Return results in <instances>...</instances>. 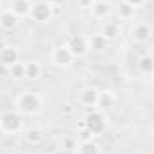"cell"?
<instances>
[{"label":"cell","instance_id":"obj_16","mask_svg":"<svg viewBox=\"0 0 154 154\" xmlns=\"http://www.w3.org/2000/svg\"><path fill=\"white\" fill-rule=\"evenodd\" d=\"M136 68H138V74L145 77H151L154 74V56H143L138 59L136 63Z\"/></svg>","mask_w":154,"mask_h":154},{"label":"cell","instance_id":"obj_23","mask_svg":"<svg viewBox=\"0 0 154 154\" xmlns=\"http://www.w3.org/2000/svg\"><path fill=\"white\" fill-rule=\"evenodd\" d=\"M124 2H127L129 5H133L134 9H138V7H143L149 0H124Z\"/></svg>","mask_w":154,"mask_h":154},{"label":"cell","instance_id":"obj_3","mask_svg":"<svg viewBox=\"0 0 154 154\" xmlns=\"http://www.w3.org/2000/svg\"><path fill=\"white\" fill-rule=\"evenodd\" d=\"M25 116L16 109H7L0 115V133L5 136H18L23 133Z\"/></svg>","mask_w":154,"mask_h":154},{"label":"cell","instance_id":"obj_27","mask_svg":"<svg viewBox=\"0 0 154 154\" xmlns=\"http://www.w3.org/2000/svg\"><path fill=\"white\" fill-rule=\"evenodd\" d=\"M149 79H151V84H152V88H154V74L151 77H149Z\"/></svg>","mask_w":154,"mask_h":154},{"label":"cell","instance_id":"obj_24","mask_svg":"<svg viewBox=\"0 0 154 154\" xmlns=\"http://www.w3.org/2000/svg\"><path fill=\"white\" fill-rule=\"evenodd\" d=\"M93 2H95V0H75V4L81 9H90V7L93 5Z\"/></svg>","mask_w":154,"mask_h":154},{"label":"cell","instance_id":"obj_8","mask_svg":"<svg viewBox=\"0 0 154 154\" xmlns=\"http://www.w3.org/2000/svg\"><path fill=\"white\" fill-rule=\"evenodd\" d=\"M18 61H20V48L16 45H4L0 48V65L4 68H9Z\"/></svg>","mask_w":154,"mask_h":154},{"label":"cell","instance_id":"obj_18","mask_svg":"<svg viewBox=\"0 0 154 154\" xmlns=\"http://www.w3.org/2000/svg\"><path fill=\"white\" fill-rule=\"evenodd\" d=\"M23 138H25V142L29 143V145H39L41 143V140H43V131L39 129V127H29V129H25L23 131Z\"/></svg>","mask_w":154,"mask_h":154},{"label":"cell","instance_id":"obj_17","mask_svg":"<svg viewBox=\"0 0 154 154\" xmlns=\"http://www.w3.org/2000/svg\"><path fill=\"white\" fill-rule=\"evenodd\" d=\"M116 102V95L111 91V90H102L100 93H99V104H97V108L99 109H108V108H111V106H115Z\"/></svg>","mask_w":154,"mask_h":154},{"label":"cell","instance_id":"obj_1","mask_svg":"<svg viewBox=\"0 0 154 154\" xmlns=\"http://www.w3.org/2000/svg\"><path fill=\"white\" fill-rule=\"evenodd\" d=\"M14 109L20 111L23 116H36L43 109V97L36 90H25L18 93L14 100Z\"/></svg>","mask_w":154,"mask_h":154},{"label":"cell","instance_id":"obj_25","mask_svg":"<svg viewBox=\"0 0 154 154\" xmlns=\"http://www.w3.org/2000/svg\"><path fill=\"white\" fill-rule=\"evenodd\" d=\"M65 113H72V108H70L68 104H66V108H65Z\"/></svg>","mask_w":154,"mask_h":154},{"label":"cell","instance_id":"obj_15","mask_svg":"<svg viewBox=\"0 0 154 154\" xmlns=\"http://www.w3.org/2000/svg\"><path fill=\"white\" fill-rule=\"evenodd\" d=\"M74 154H102V151L95 140H82L77 143Z\"/></svg>","mask_w":154,"mask_h":154},{"label":"cell","instance_id":"obj_11","mask_svg":"<svg viewBox=\"0 0 154 154\" xmlns=\"http://www.w3.org/2000/svg\"><path fill=\"white\" fill-rule=\"evenodd\" d=\"M20 18L11 11V9H5V11H2L0 13V29L2 31H5V32H11V31H14L18 25H20Z\"/></svg>","mask_w":154,"mask_h":154},{"label":"cell","instance_id":"obj_20","mask_svg":"<svg viewBox=\"0 0 154 154\" xmlns=\"http://www.w3.org/2000/svg\"><path fill=\"white\" fill-rule=\"evenodd\" d=\"M116 13H118V20H133L134 14H136V9L122 0L118 4V7H116Z\"/></svg>","mask_w":154,"mask_h":154},{"label":"cell","instance_id":"obj_22","mask_svg":"<svg viewBox=\"0 0 154 154\" xmlns=\"http://www.w3.org/2000/svg\"><path fill=\"white\" fill-rule=\"evenodd\" d=\"M77 143H79V140H77L75 134L63 136V140H61V149H63V151H68V152H74L75 147H77Z\"/></svg>","mask_w":154,"mask_h":154},{"label":"cell","instance_id":"obj_26","mask_svg":"<svg viewBox=\"0 0 154 154\" xmlns=\"http://www.w3.org/2000/svg\"><path fill=\"white\" fill-rule=\"evenodd\" d=\"M151 136H152V138H154V122H152V124H151Z\"/></svg>","mask_w":154,"mask_h":154},{"label":"cell","instance_id":"obj_12","mask_svg":"<svg viewBox=\"0 0 154 154\" xmlns=\"http://www.w3.org/2000/svg\"><path fill=\"white\" fill-rule=\"evenodd\" d=\"M9 9H11L20 20H23V18H29V16H31L32 2H31V0H13L11 5H9Z\"/></svg>","mask_w":154,"mask_h":154},{"label":"cell","instance_id":"obj_2","mask_svg":"<svg viewBox=\"0 0 154 154\" xmlns=\"http://www.w3.org/2000/svg\"><path fill=\"white\" fill-rule=\"evenodd\" d=\"M81 125L91 134V138H99L104 134V131L108 129V116L104 115L102 109L93 108V109H86V115L82 118Z\"/></svg>","mask_w":154,"mask_h":154},{"label":"cell","instance_id":"obj_13","mask_svg":"<svg viewBox=\"0 0 154 154\" xmlns=\"http://www.w3.org/2000/svg\"><path fill=\"white\" fill-rule=\"evenodd\" d=\"M100 34L108 39V41L115 39L120 34V22L118 20H111V18L104 20L102 22V27H100Z\"/></svg>","mask_w":154,"mask_h":154},{"label":"cell","instance_id":"obj_6","mask_svg":"<svg viewBox=\"0 0 154 154\" xmlns=\"http://www.w3.org/2000/svg\"><path fill=\"white\" fill-rule=\"evenodd\" d=\"M66 47L72 50V54L75 56V59L84 57L90 52V38L84 34H74L66 39Z\"/></svg>","mask_w":154,"mask_h":154},{"label":"cell","instance_id":"obj_19","mask_svg":"<svg viewBox=\"0 0 154 154\" xmlns=\"http://www.w3.org/2000/svg\"><path fill=\"white\" fill-rule=\"evenodd\" d=\"M90 38V50H95V52H102V50H106L108 48V39L104 38L100 32H97V34H93V36H88Z\"/></svg>","mask_w":154,"mask_h":154},{"label":"cell","instance_id":"obj_4","mask_svg":"<svg viewBox=\"0 0 154 154\" xmlns=\"http://www.w3.org/2000/svg\"><path fill=\"white\" fill-rule=\"evenodd\" d=\"M50 61H52V65L57 66V68H68V66L75 61V56H74L72 50L66 47V43H63V45H57V47L52 48V52H50Z\"/></svg>","mask_w":154,"mask_h":154},{"label":"cell","instance_id":"obj_7","mask_svg":"<svg viewBox=\"0 0 154 154\" xmlns=\"http://www.w3.org/2000/svg\"><path fill=\"white\" fill-rule=\"evenodd\" d=\"M99 93H100V90H97L95 86H86V88H82V90L79 91L77 102H79L84 109H93V108H97V104H99Z\"/></svg>","mask_w":154,"mask_h":154},{"label":"cell","instance_id":"obj_14","mask_svg":"<svg viewBox=\"0 0 154 154\" xmlns=\"http://www.w3.org/2000/svg\"><path fill=\"white\" fill-rule=\"evenodd\" d=\"M43 74V65L39 63L38 59H29L25 61V79L31 81H38Z\"/></svg>","mask_w":154,"mask_h":154},{"label":"cell","instance_id":"obj_9","mask_svg":"<svg viewBox=\"0 0 154 154\" xmlns=\"http://www.w3.org/2000/svg\"><path fill=\"white\" fill-rule=\"evenodd\" d=\"M90 13H91V16L95 18V20H108V18H111V14H113V5L108 2V0H95L93 2V5L90 7Z\"/></svg>","mask_w":154,"mask_h":154},{"label":"cell","instance_id":"obj_10","mask_svg":"<svg viewBox=\"0 0 154 154\" xmlns=\"http://www.w3.org/2000/svg\"><path fill=\"white\" fill-rule=\"evenodd\" d=\"M131 38L136 43H147L152 38V27L145 22H136L131 29Z\"/></svg>","mask_w":154,"mask_h":154},{"label":"cell","instance_id":"obj_5","mask_svg":"<svg viewBox=\"0 0 154 154\" xmlns=\"http://www.w3.org/2000/svg\"><path fill=\"white\" fill-rule=\"evenodd\" d=\"M34 22L38 23H47L54 18V5L48 2V0H39L32 4V9H31V16Z\"/></svg>","mask_w":154,"mask_h":154},{"label":"cell","instance_id":"obj_21","mask_svg":"<svg viewBox=\"0 0 154 154\" xmlns=\"http://www.w3.org/2000/svg\"><path fill=\"white\" fill-rule=\"evenodd\" d=\"M7 74L11 79H14V81H22V79H25V61H18V63H14V65H11L9 68H7Z\"/></svg>","mask_w":154,"mask_h":154},{"label":"cell","instance_id":"obj_28","mask_svg":"<svg viewBox=\"0 0 154 154\" xmlns=\"http://www.w3.org/2000/svg\"><path fill=\"white\" fill-rule=\"evenodd\" d=\"M32 154H45V152H32Z\"/></svg>","mask_w":154,"mask_h":154}]
</instances>
